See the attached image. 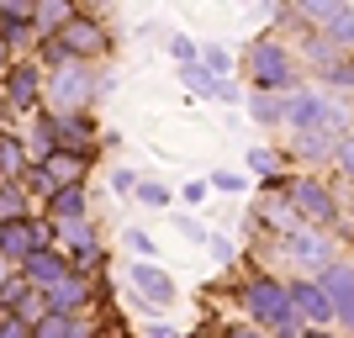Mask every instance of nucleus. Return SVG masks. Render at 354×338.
Wrapping results in <instances>:
<instances>
[{
    "instance_id": "nucleus-1",
    "label": "nucleus",
    "mask_w": 354,
    "mask_h": 338,
    "mask_svg": "<svg viewBox=\"0 0 354 338\" xmlns=\"http://www.w3.org/2000/svg\"><path fill=\"white\" fill-rule=\"evenodd\" d=\"M243 312L259 328H270V333H307V317L296 312L291 291H286L281 280H249L243 285Z\"/></svg>"
},
{
    "instance_id": "nucleus-2",
    "label": "nucleus",
    "mask_w": 354,
    "mask_h": 338,
    "mask_svg": "<svg viewBox=\"0 0 354 338\" xmlns=\"http://www.w3.org/2000/svg\"><path fill=\"white\" fill-rule=\"evenodd\" d=\"M286 122L291 133H344V111L317 90H286Z\"/></svg>"
},
{
    "instance_id": "nucleus-3",
    "label": "nucleus",
    "mask_w": 354,
    "mask_h": 338,
    "mask_svg": "<svg viewBox=\"0 0 354 338\" xmlns=\"http://www.w3.org/2000/svg\"><path fill=\"white\" fill-rule=\"evenodd\" d=\"M249 79L259 90H291V53H286L275 37H259V43H249Z\"/></svg>"
},
{
    "instance_id": "nucleus-4",
    "label": "nucleus",
    "mask_w": 354,
    "mask_h": 338,
    "mask_svg": "<svg viewBox=\"0 0 354 338\" xmlns=\"http://www.w3.org/2000/svg\"><path fill=\"white\" fill-rule=\"evenodd\" d=\"M48 101L59 106V111H80V106L90 101V90H95V79H90V69L85 64H74V59H64L59 64V74L48 79Z\"/></svg>"
},
{
    "instance_id": "nucleus-5",
    "label": "nucleus",
    "mask_w": 354,
    "mask_h": 338,
    "mask_svg": "<svg viewBox=\"0 0 354 338\" xmlns=\"http://www.w3.org/2000/svg\"><path fill=\"white\" fill-rule=\"evenodd\" d=\"M286 201L296 206V217L317 222V227H333V222H339V206H333V191H328L323 180H291Z\"/></svg>"
},
{
    "instance_id": "nucleus-6",
    "label": "nucleus",
    "mask_w": 354,
    "mask_h": 338,
    "mask_svg": "<svg viewBox=\"0 0 354 338\" xmlns=\"http://www.w3.org/2000/svg\"><path fill=\"white\" fill-rule=\"evenodd\" d=\"M43 243H53V227H43V222L11 217L0 227V254H11V259H27V254H37Z\"/></svg>"
},
{
    "instance_id": "nucleus-7",
    "label": "nucleus",
    "mask_w": 354,
    "mask_h": 338,
    "mask_svg": "<svg viewBox=\"0 0 354 338\" xmlns=\"http://www.w3.org/2000/svg\"><path fill=\"white\" fill-rule=\"evenodd\" d=\"M323 291H328V307H333V323L354 328V265H328Z\"/></svg>"
},
{
    "instance_id": "nucleus-8",
    "label": "nucleus",
    "mask_w": 354,
    "mask_h": 338,
    "mask_svg": "<svg viewBox=\"0 0 354 338\" xmlns=\"http://www.w3.org/2000/svg\"><path fill=\"white\" fill-rule=\"evenodd\" d=\"M59 43L69 59H95V53H106V32L95 27V21H80V16H69L59 27Z\"/></svg>"
},
{
    "instance_id": "nucleus-9",
    "label": "nucleus",
    "mask_w": 354,
    "mask_h": 338,
    "mask_svg": "<svg viewBox=\"0 0 354 338\" xmlns=\"http://www.w3.org/2000/svg\"><path fill=\"white\" fill-rule=\"evenodd\" d=\"M127 280H133L138 301H148V307H169V301H175V280L164 275V270H153L148 259H138V265L127 270Z\"/></svg>"
},
{
    "instance_id": "nucleus-10",
    "label": "nucleus",
    "mask_w": 354,
    "mask_h": 338,
    "mask_svg": "<svg viewBox=\"0 0 354 338\" xmlns=\"http://www.w3.org/2000/svg\"><path fill=\"white\" fill-rule=\"evenodd\" d=\"M6 101H11L16 111H32V106L43 101V74L32 69V64H16V69H6Z\"/></svg>"
},
{
    "instance_id": "nucleus-11",
    "label": "nucleus",
    "mask_w": 354,
    "mask_h": 338,
    "mask_svg": "<svg viewBox=\"0 0 354 338\" xmlns=\"http://www.w3.org/2000/svg\"><path fill=\"white\" fill-rule=\"evenodd\" d=\"M286 249H291V254H296V265L312 270V275H323V270L333 265V249H328L317 233H301V227H291V233H286Z\"/></svg>"
},
{
    "instance_id": "nucleus-12",
    "label": "nucleus",
    "mask_w": 354,
    "mask_h": 338,
    "mask_svg": "<svg viewBox=\"0 0 354 338\" xmlns=\"http://www.w3.org/2000/svg\"><path fill=\"white\" fill-rule=\"evenodd\" d=\"M43 296H48V307H53V312H80L90 301V285H85L80 270H69V275H59L53 285H43Z\"/></svg>"
},
{
    "instance_id": "nucleus-13",
    "label": "nucleus",
    "mask_w": 354,
    "mask_h": 338,
    "mask_svg": "<svg viewBox=\"0 0 354 338\" xmlns=\"http://www.w3.org/2000/svg\"><path fill=\"white\" fill-rule=\"evenodd\" d=\"M21 275H27L32 285H53L59 275H69V259H64L53 243H43L37 254H27V259H21Z\"/></svg>"
},
{
    "instance_id": "nucleus-14",
    "label": "nucleus",
    "mask_w": 354,
    "mask_h": 338,
    "mask_svg": "<svg viewBox=\"0 0 354 338\" xmlns=\"http://www.w3.org/2000/svg\"><path fill=\"white\" fill-rule=\"evenodd\" d=\"M286 291H291L296 312H301L307 323H333V307H328V291H323V285H312V280H291Z\"/></svg>"
},
{
    "instance_id": "nucleus-15",
    "label": "nucleus",
    "mask_w": 354,
    "mask_h": 338,
    "mask_svg": "<svg viewBox=\"0 0 354 338\" xmlns=\"http://www.w3.org/2000/svg\"><path fill=\"white\" fill-rule=\"evenodd\" d=\"M48 212H53L59 222L85 217V185H80V180H64V185H53V196H48Z\"/></svg>"
},
{
    "instance_id": "nucleus-16",
    "label": "nucleus",
    "mask_w": 354,
    "mask_h": 338,
    "mask_svg": "<svg viewBox=\"0 0 354 338\" xmlns=\"http://www.w3.org/2000/svg\"><path fill=\"white\" fill-rule=\"evenodd\" d=\"M43 164H48V175L59 180V185H64V180H85V153H74V148H64V143L48 148Z\"/></svg>"
},
{
    "instance_id": "nucleus-17",
    "label": "nucleus",
    "mask_w": 354,
    "mask_h": 338,
    "mask_svg": "<svg viewBox=\"0 0 354 338\" xmlns=\"http://www.w3.org/2000/svg\"><path fill=\"white\" fill-rule=\"evenodd\" d=\"M69 16H74V0H37V11H32V27H37V32H59Z\"/></svg>"
},
{
    "instance_id": "nucleus-18",
    "label": "nucleus",
    "mask_w": 354,
    "mask_h": 338,
    "mask_svg": "<svg viewBox=\"0 0 354 338\" xmlns=\"http://www.w3.org/2000/svg\"><path fill=\"white\" fill-rule=\"evenodd\" d=\"M180 79H185L191 95H217V79H222V74H212L201 59H191V64H180Z\"/></svg>"
},
{
    "instance_id": "nucleus-19",
    "label": "nucleus",
    "mask_w": 354,
    "mask_h": 338,
    "mask_svg": "<svg viewBox=\"0 0 354 338\" xmlns=\"http://www.w3.org/2000/svg\"><path fill=\"white\" fill-rule=\"evenodd\" d=\"M32 328H37L43 338H74V333H80V317H74V312H53V307H48Z\"/></svg>"
},
{
    "instance_id": "nucleus-20",
    "label": "nucleus",
    "mask_w": 354,
    "mask_h": 338,
    "mask_svg": "<svg viewBox=\"0 0 354 338\" xmlns=\"http://www.w3.org/2000/svg\"><path fill=\"white\" fill-rule=\"evenodd\" d=\"M249 111H254V122H265V127H275V122H286V101L275 95V90H259L249 101Z\"/></svg>"
},
{
    "instance_id": "nucleus-21",
    "label": "nucleus",
    "mask_w": 354,
    "mask_h": 338,
    "mask_svg": "<svg viewBox=\"0 0 354 338\" xmlns=\"http://www.w3.org/2000/svg\"><path fill=\"white\" fill-rule=\"evenodd\" d=\"M296 11H301V16H312V21H323V27H328V21H333L339 11H349V6H344V0H296Z\"/></svg>"
},
{
    "instance_id": "nucleus-22",
    "label": "nucleus",
    "mask_w": 354,
    "mask_h": 338,
    "mask_svg": "<svg viewBox=\"0 0 354 338\" xmlns=\"http://www.w3.org/2000/svg\"><path fill=\"white\" fill-rule=\"evenodd\" d=\"M0 169H6V175H21V169H27V148L16 143V138H0Z\"/></svg>"
},
{
    "instance_id": "nucleus-23",
    "label": "nucleus",
    "mask_w": 354,
    "mask_h": 338,
    "mask_svg": "<svg viewBox=\"0 0 354 338\" xmlns=\"http://www.w3.org/2000/svg\"><path fill=\"white\" fill-rule=\"evenodd\" d=\"M21 212H27V196L16 191V185H6V180H0V222L21 217Z\"/></svg>"
},
{
    "instance_id": "nucleus-24",
    "label": "nucleus",
    "mask_w": 354,
    "mask_h": 338,
    "mask_svg": "<svg viewBox=\"0 0 354 338\" xmlns=\"http://www.w3.org/2000/svg\"><path fill=\"white\" fill-rule=\"evenodd\" d=\"M32 148H37V153H48V148H59V117H43L37 127H32Z\"/></svg>"
},
{
    "instance_id": "nucleus-25",
    "label": "nucleus",
    "mask_w": 354,
    "mask_h": 338,
    "mask_svg": "<svg viewBox=\"0 0 354 338\" xmlns=\"http://www.w3.org/2000/svg\"><path fill=\"white\" fill-rule=\"evenodd\" d=\"M328 37L339 48H354V11H339L333 21H328Z\"/></svg>"
},
{
    "instance_id": "nucleus-26",
    "label": "nucleus",
    "mask_w": 354,
    "mask_h": 338,
    "mask_svg": "<svg viewBox=\"0 0 354 338\" xmlns=\"http://www.w3.org/2000/svg\"><path fill=\"white\" fill-rule=\"evenodd\" d=\"M138 201H143V206H153V212H164V206H169V201H175V196H169V191H164V185H148V180H138Z\"/></svg>"
},
{
    "instance_id": "nucleus-27",
    "label": "nucleus",
    "mask_w": 354,
    "mask_h": 338,
    "mask_svg": "<svg viewBox=\"0 0 354 338\" xmlns=\"http://www.w3.org/2000/svg\"><path fill=\"white\" fill-rule=\"evenodd\" d=\"M201 64H207L212 74H227V69H233V59H227V48H217V43H207V48H201Z\"/></svg>"
},
{
    "instance_id": "nucleus-28",
    "label": "nucleus",
    "mask_w": 354,
    "mask_h": 338,
    "mask_svg": "<svg viewBox=\"0 0 354 338\" xmlns=\"http://www.w3.org/2000/svg\"><path fill=\"white\" fill-rule=\"evenodd\" d=\"M32 11H37V0H0V16H6V21H32Z\"/></svg>"
},
{
    "instance_id": "nucleus-29",
    "label": "nucleus",
    "mask_w": 354,
    "mask_h": 338,
    "mask_svg": "<svg viewBox=\"0 0 354 338\" xmlns=\"http://www.w3.org/2000/svg\"><path fill=\"white\" fill-rule=\"evenodd\" d=\"M27 333H32V323L21 312H6V317H0V338H27Z\"/></svg>"
},
{
    "instance_id": "nucleus-30",
    "label": "nucleus",
    "mask_w": 354,
    "mask_h": 338,
    "mask_svg": "<svg viewBox=\"0 0 354 338\" xmlns=\"http://www.w3.org/2000/svg\"><path fill=\"white\" fill-rule=\"evenodd\" d=\"M122 243H127V249H133L138 259H148V254H153V238H148V233H138V227H127V233H122Z\"/></svg>"
},
{
    "instance_id": "nucleus-31",
    "label": "nucleus",
    "mask_w": 354,
    "mask_h": 338,
    "mask_svg": "<svg viewBox=\"0 0 354 338\" xmlns=\"http://www.w3.org/2000/svg\"><path fill=\"white\" fill-rule=\"evenodd\" d=\"M27 285H32V280H27V275H21V280H6V285H0V307L11 312V307H16V301H21V291H27Z\"/></svg>"
},
{
    "instance_id": "nucleus-32",
    "label": "nucleus",
    "mask_w": 354,
    "mask_h": 338,
    "mask_svg": "<svg viewBox=\"0 0 354 338\" xmlns=\"http://www.w3.org/2000/svg\"><path fill=\"white\" fill-rule=\"evenodd\" d=\"M169 53H175L180 64H191V59H201V48H196L191 37H180V32H175V37H169Z\"/></svg>"
},
{
    "instance_id": "nucleus-33",
    "label": "nucleus",
    "mask_w": 354,
    "mask_h": 338,
    "mask_svg": "<svg viewBox=\"0 0 354 338\" xmlns=\"http://www.w3.org/2000/svg\"><path fill=\"white\" fill-rule=\"evenodd\" d=\"M249 169H254V175H275V153H270V148H254V153H249Z\"/></svg>"
},
{
    "instance_id": "nucleus-34",
    "label": "nucleus",
    "mask_w": 354,
    "mask_h": 338,
    "mask_svg": "<svg viewBox=\"0 0 354 338\" xmlns=\"http://www.w3.org/2000/svg\"><path fill=\"white\" fill-rule=\"evenodd\" d=\"M111 191H117V196H133L138 191V175H133V169H111Z\"/></svg>"
},
{
    "instance_id": "nucleus-35",
    "label": "nucleus",
    "mask_w": 354,
    "mask_h": 338,
    "mask_svg": "<svg viewBox=\"0 0 354 338\" xmlns=\"http://www.w3.org/2000/svg\"><path fill=\"white\" fill-rule=\"evenodd\" d=\"M207 249H212V254H217L222 265H227V259H233V243H227V238H207Z\"/></svg>"
},
{
    "instance_id": "nucleus-36",
    "label": "nucleus",
    "mask_w": 354,
    "mask_h": 338,
    "mask_svg": "<svg viewBox=\"0 0 354 338\" xmlns=\"http://www.w3.org/2000/svg\"><path fill=\"white\" fill-rule=\"evenodd\" d=\"M175 227H180V233H185V238H196V243H207V233H201V227H196L191 217H175Z\"/></svg>"
},
{
    "instance_id": "nucleus-37",
    "label": "nucleus",
    "mask_w": 354,
    "mask_h": 338,
    "mask_svg": "<svg viewBox=\"0 0 354 338\" xmlns=\"http://www.w3.org/2000/svg\"><path fill=\"white\" fill-rule=\"evenodd\" d=\"M217 191H243V175H217Z\"/></svg>"
},
{
    "instance_id": "nucleus-38",
    "label": "nucleus",
    "mask_w": 354,
    "mask_h": 338,
    "mask_svg": "<svg viewBox=\"0 0 354 338\" xmlns=\"http://www.w3.org/2000/svg\"><path fill=\"white\" fill-rule=\"evenodd\" d=\"M0 69H6V37H0Z\"/></svg>"
},
{
    "instance_id": "nucleus-39",
    "label": "nucleus",
    "mask_w": 354,
    "mask_h": 338,
    "mask_svg": "<svg viewBox=\"0 0 354 338\" xmlns=\"http://www.w3.org/2000/svg\"><path fill=\"white\" fill-rule=\"evenodd\" d=\"M243 6H254V0H243Z\"/></svg>"
},
{
    "instance_id": "nucleus-40",
    "label": "nucleus",
    "mask_w": 354,
    "mask_h": 338,
    "mask_svg": "<svg viewBox=\"0 0 354 338\" xmlns=\"http://www.w3.org/2000/svg\"><path fill=\"white\" fill-rule=\"evenodd\" d=\"M0 180H6V169H0Z\"/></svg>"
},
{
    "instance_id": "nucleus-41",
    "label": "nucleus",
    "mask_w": 354,
    "mask_h": 338,
    "mask_svg": "<svg viewBox=\"0 0 354 338\" xmlns=\"http://www.w3.org/2000/svg\"><path fill=\"white\" fill-rule=\"evenodd\" d=\"M0 227H6V222H0Z\"/></svg>"
}]
</instances>
